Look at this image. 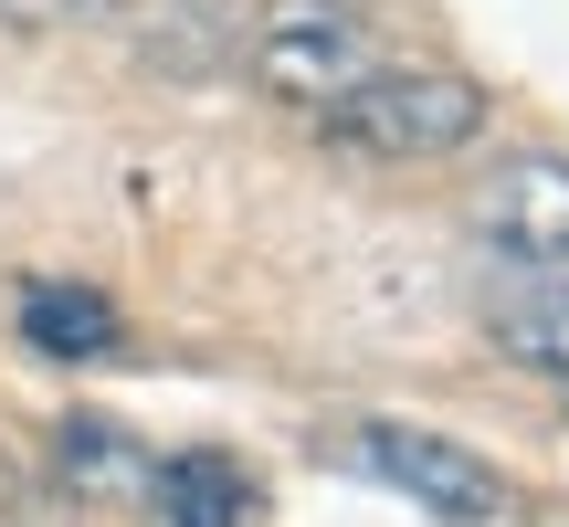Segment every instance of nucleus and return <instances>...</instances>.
Listing matches in <instances>:
<instances>
[{"instance_id":"f257e3e1","label":"nucleus","mask_w":569,"mask_h":527,"mask_svg":"<svg viewBox=\"0 0 569 527\" xmlns=\"http://www.w3.org/2000/svg\"><path fill=\"white\" fill-rule=\"evenodd\" d=\"M486 84L453 74V63H369L338 106H317V127L348 148V159H380V169H432V159H465L486 138Z\"/></svg>"},{"instance_id":"f03ea898","label":"nucleus","mask_w":569,"mask_h":527,"mask_svg":"<svg viewBox=\"0 0 569 527\" xmlns=\"http://www.w3.org/2000/svg\"><path fill=\"white\" fill-rule=\"evenodd\" d=\"M348 454H359L380 486H401L432 527H528V496H517V475H507V465H486L475 444H453V432L369 422Z\"/></svg>"},{"instance_id":"7ed1b4c3","label":"nucleus","mask_w":569,"mask_h":527,"mask_svg":"<svg viewBox=\"0 0 569 527\" xmlns=\"http://www.w3.org/2000/svg\"><path fill=\"white\" fill-rule=\"evenodd\" d=\"M369 63H380V32L348 0H264L243 32V74L284 106H338Z\"/></svg>"},{"instance_id":"20e7f679","label":"nucleus","mask_w":569,"mask_h":527,"mask_svg":"<svg viewBox=\"0 0 569 527\" xmlns=\"http://www.w3.org/2000/svg\"><path fill=\"white\" fill-rule=\"evenodd\" d=\"M475 232L507 264H569V148H517L475 190Z\"/></svg>"},{"instance_id":"39448f33","label":"nucleus","mask_w":569,"mask_h":527,"mask_svg":"<svg viewBox=\"0 0 569 527\" xmlns=\"http://www.w3.org/2000/svg\"><path fill=\"white\" fill-rule=\"evenodd\" d=\"M148 507H159V527H243L253 517V475L232 454H169L148 475Z\"/></svg>"},{"instance_id":"423d86ee","label":"nucleus","mask_w":569,"mask_h":527,"mask_svg":"<svg viewBox=\"0 0 569 527\" xmlns=\"http://www.w3.org/2000/svg\"><path fill=\"white\" fill-rule=\"evenodd\" d=\"M63 465V496H127V507H148V475H159V454H138L117 422H96V411H74L53 444Z\"/></svg>"},{"instance_id":"0eeeda50","label":"nucleus","mask_w":569,"mask_h":527,"mask_svg":"<svg viewBox=\"0 0 569 527\" xmlns=\"http://www.w3.org/2000/svg\"><path fill=\"white\" fill-rule=\"evenodd\" d=\"M21 338H32L42 359H106L127 327H117V306H106L96 285H21Z\"/></svg>"},{"instance_id":"6e6552de","label":"nucleus","mask_w":569,"mask_h":527,"mask_svg":"<svg viewBox=\"0 0 569 527\" xmlns=\"http://www.w3.org/2000/svg\"><path fill=\"white\" fill-rule=\"evenodd\" d=\"M496 348H507L517 369H549V380H569V275L549 285V296L507 306V317H496Z\"/></svg>"},{"instance_id":"1a4fd4ad","label":"nucleus","mask_w":569,"mask_h":527,"mask_svg":"<svg viewBox=\"0 0 569 527\" xmlns=\"http://www.w3.org/2000/svg\"><path fill=\"white\" fill-rule=\"evenodd\" d=\"M117 0H0V32H74V21H106Z\"/></svg>"}]
</instances>
